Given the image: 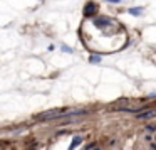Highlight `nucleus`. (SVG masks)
<instances>
[{"label": "nucleus", "mask_w": 156, "mask_h": 150, "mask_svg": "<svg viewBox=\"0 0 156 150\" xmlns=\"http://www.w3.org/2000/svg\"><path fill=\"white\" fill-rule=\"evenodd\" d=\"M96 10H98V7L92 5V4H87V7L84 9V17H91L96 14Z\"/></svg>", "instance_id": "1"}, {"label": "nucleus", "mask_w": 156, "mask_h": 150, "mask_svg": "<svg viewBox=\"0 0 156 150\" xmlns=\"http://www.w3.org/2000/svg\"><path fill=\"white\" fill-rule=\"evenodd\" d=\"M151 116H155V111H148V113L144 115H138V118L143 120V118H151Z\"/></svg>", "instance_id": "2"}, {"label": "nucleus", "mask_w": 156, "mask_h": 150, "mask_svg": "<svg viewBox=\"0 0 156 150\" xmlns=\"http://www.w3.org/2000/svg\"><path fill=\"white\" fill-rule=\"evenodd\" d=\"M141 12H143V9H139V7H138V9H129V14H131V15H139Z\"/></svg>", "instance_id": "3"}, {"label": "nucleus", "mask_w": 156, "mask_h": 150, "mask_svg": "<svg viewBox=\"0 0 156 150\" xmlns=\"http://www.w3.org/2000/svg\"><path fill=\"white\" fill-rule=\"evenodd\" d=\"M79 143H81V138H79V137H76V138H74V142H72V147H71V150H74Z\"/></svg>", "instance_id": "4"}, {"label": "nucleus", "mask_w": 156, "mask_h": 150, "mask_svg": "<svg viewBox=\"0 0 156 150\" xmlns=\"http://www.w3.org/2000/svg\"><path fill=\"white\" fill-rule=\"evenodd\" d=\"M99 61H101V57L99 56H92L91 57V62H99Z\"/></svg>", "instance_id": "5"}, {"label": "nucleus", "mask_w": 156, "mask_h": 150, "mask_svg": "<svg viewBox=\"0 0 156 150\" xmlns=\"http://www.w3.org/2000/svg\"><path fill=\"white\" fill-rule=\"evenodd\" d=\"M108 2H113V4H118V2H119V0H108Z\"/></svg>", "instance_id": "6"}]
</instances>
